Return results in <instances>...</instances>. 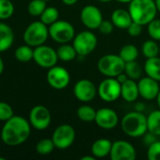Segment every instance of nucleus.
Masks as SVG:
<instances>
[{"mask_svg":"<svg viewBox=\"0 0 160 160\" xmlns=\"http://www.w3.org/2000/svg\"><path fill=\"white\" fill-rule=\"evenodd\" d=\"M31 125L25 118L13 115L5 122L1 130V140L8 146H17L24 143L30 136Z\"/></svg>","mask_w":160,"mask_h":160,"instance_id":"nucleus-1","label":"nucleus"},{"mask_svg":"<svg viewBox=\"0 0 160 160\" xmlns=\"http://www.w3.org/2000/svg\"><path fill=\"white\" fill-rule=\"evenodd\" d=\"M128 11L133 22L141 25H147L156 19L158 10L156 0H132L129 3Z\"/></svg>","mask_w":160,"mask_h":160,"instance_id":"nucleus-2","label":"nucleus"},{"mask_svg":"<svg viewBox=\"0 0 160 160\" xmlns=\"http://www.w3.org/2000/svg\"><path fill=\"white\" fill-rule=\"evenodd\" d=\"M121 127L124 133L129 137H142L148 131L147 117L142 112H130L123 117Z\"/></svg>","mask_w":160,"mask_h":160,"instance_id":"nucleus-3","label":"nucleus"},{"mask_svg":"<svg viewBox=\"0 0 160 160\" xmlns=\"http://www.w3.org/2000/svg\"><path fill=\"white\" fill-rule=\"evenodd\" d=\"M49 37L48 25L41 21L31 22L25 30L23 38L25 44L31 47H38L45 43Z\"/></svg>","mask_w":160,"mask_h":160,"instance_id":"nucleus-4","label":"nucleus"},{"mask_svg":"<svg viewBox=\"0 0 160 160\" xmlns=\"http://www.w3.org/2000/svg\"><path fill=\"white\" fill-rule=\"evenodd\" d=\"M125 62L119 54L103 55L97 63L98 70L106 77L116 78L121 73L124 72Z\"/></svg>","mask_w":160,"mask_h":160,"instance_id":"nucleus-5","label":"nucleus"},{"mask_svg":"<svg viewBox=\"0 0 160 160\" xmlns=\"http://www.w3.org/2000/svg\"><path fill=\"white\" fill-rule=\"evenodd\" d=\"M49 37L59 44L69 43L75 37L74 25L67 21L58 20L48 27Z\"/></svg>","mask_w":160,"mask_h":160,"instance_id":"nucleus-6","label":"nucleus"},{"mask_svg":"<svg viewBox=\"0 0 160 160\" xmlns=\"http://www.w3.org/2000/svg\"><path fill=\"white\" fill-rule=\"evenodd\" d=\"M97 43V37L90 30H84L77 33L73 39V45L77 54L84 57L95 50Z\"/></svg>","mask_w":160,"mask_h":160,"instance_id":"nucleus-7","label":"nucleus"},{"mask_svg":"<svg viewBox=\"0 0 160 160\" xmlns=\"http://www.w3.org/2000/svg\"><path fill=\"white\" fill-rule=\"evenodd\" d=\"M100 98L105 102H114L121 97L122 84L116 78L108 77L103 80L97 88Z\"/></svg>","mask_w":160,"mask_h":160,"instance_id":"nucleus-8","label":"nucleus"},{"mask_svg":"<svg viewBox=\"0 0 160 160\" xmlns=\"http://www.w3.org/2000/svg\"><path fill=\"white\" fill-rule=\"evenodd\" d=\"M52 140L56 148L64 150L72 146L75 140V130L68 124L58 126L52 134Z\"/></svg>","mask_w":160,"mask_h":160,"instance_id":"nucleus-9","label":"nucleus"},{"mask_svg":"<svg viewBox=\"0 0 160 160\" xmlns=\"http://www.w3.org/2000/svg\"><path fill=\"white\" fill-rule=\"evenodd\" d=\"M33 60L38 66L43 68H50L57 65L58 56L57 51H55L52 47L42 44L35 47Z\"/></svg>","mask_w":160,"mask_h":160,"instance_id":"nucleus-10","label":"nucleus"},{"mask_svg":"<svg viewBox=\"0 0 160 160\" xmlns=\"http://www.w3.org/2000/svg\"><path fill=\"white\" fill-rule=\"evenodd\" d=\"M46 81L52 88L56 90H62L69 85L71 76L69 71L65 68L56 65L48 68Z\"/></svg>","mask_w":160,"mask_h":160,"instance_id":"nucleus-11","label":"nucleus"},{"mask_svg":"<svg viewBox=\"0 0 160 160\" xmlns=\"http://www.w3.org/2000/svg\"><path fill=\"white\" fill-rule=\"evenodd\" d=\"M29 123L37 130L46 129L51 123V113L49 110L42 105L34 106L29 112Z\"/></svg>","mask_w":160,"mask_h":160,"instance_id":"nucleus-12","label":"nucleus"},{"mask_svg":"<svg viewBox=\"0 0 160 160\" xmlns=\"http://www.w3.org/2000/svg\"><path fill=\"white\" fill-rule=\"evenodd\" d=\"M109 157L111 160H134L137 158V152L131 142L119 140L112 142Z\"/></svg>","mask_w":160,"mask_h":160,"instance_id":"nucleus-13","label":"nucleus"},{"mask_svg":"<svg viewBox=\"0 0 160 160\" xmlns=\"http://www.w3.org/2000/svg\"><path fill=\"white\" fill-rule=\"evenodd\" d=\"M80 20L82 23L90 30L98 29L103 22V14L100 8L93 5L85 6L80 12Z\"/></svg>","mask_w":160,"mask_h":160,"instance_id":"nucleus-14","label":"nucleus"},{"mask_svg":"<svg viewBox=\"0 0 160 160\" xmlns=\"http://www.w3.org/2000/svg\"><path fill=\"white\" fill-rule=\"evenodd\" d=\"M74 97L81 102L87 103L91 101L97 92V87L96 85L90 80L87 79H82L79 80L74 86L73 89Z\"/></svg>","mask_w":160,"mask_h":160,"instance_id":"nucleus-15","label":"nucleus"},{"mask_svg":"<svg viewBox=\"0 0 160 160\" xmlns=\"http://www.w3.org/2000/svg\"><path fill=\"white\" fill-rule=\"evenodd\" d=\"M94 122L103 129H112L117 127L119 123V116L117 112L110 108H101L96 111Z\"/></svg>","mask_w":160,"mask_h":160,"instance_id":"nucleus-16","label":"nucleus"},{"mask_svg":"<svg viewBox=\"0 0 160 160\" xmlns=\"http://www.w3.org/2000/svg\"><path fill=\"white\" fill-rule=\"evenodd\" d=\"M159 82L154 80L151 77H141L138 82L140 96L146 100H153L157 98L160 91Z\"/></svg>","mask_w":160,"mask_h":160,"instance_id":"nucleus-17","label":"nucleus"},{"mask_svg":"<svg viewBox=\"0 0 160 160\" xmlns=\"http://www.w3.org/2000/svg\"><path fill=\"white\" fill-rule=\"evenodd\" d=\"M121 97L127 102H134L140 97L138 82L135 80L127 79L124 83H122Z\"/></svg>","mask_w":160,"mask_h":160,"instance_id":"nucleus-18","label":"nucleus"},{"mask_svg":"<svg viewBox=\"0 0 160 160\" xmlns=\"http://www.w3.org/2000/svg\"><path fill=\"white\" fill-rule=\"evenodd\" d=\"M111 22L117 28L127 29L132 23L133 20L128 10L124 8H117L111 13Z\"/></svg>","mask_w":160,"mask_h":160,"instance_id":"nucleus-19","label":"nucleus"},{"mask_svg":"<svg viewBox=\"0 0 160 160\" xmlns=\"http://www.w3.org/2000/svg\"><path fill=\"white\" fill-rule=\"evenodd\" d=\"M112 142L105 138L96 140L91 145V155L96 158H103L110 155Z\"/></svg>","mask_w":160,"mask_h":160,"instance_id":"nucleus-20","label":"nucleus"},{"mask_svg":"<svg viewBox=\"0 0 160 160\" xmlns=\"http://www.w3.org/2000/svg\"><path fill=\"white\" fill-rule=\"evenodd\" d=\"M14 33L12 28L5 22H0V52L8 50L13 44Z\"/></svg>","mask_w":160,"mask_h":160,"instance_id":"nucleus-21","label":"nucleus"},{"mask_svg":"<svg viewBox=\"0 0 160 160\" xmlns=\"http://www.w3.org/2000/svg\"><path fill=\"white\" fill-rule=\"evenodd\" d=\"M144 71L148 77L160 82V57L147 58L144 64Z\"/></svg>","mask_w":160,"mask_h":160,"instance_id":"nucleus-22","label":"nucleus"},{"mask_svg":"<svg viewBox=\"0 0 160 160\" xmlns=\"http://www.w3.org/2000/svg\"><path fill=\"white\" fill-rule=\"evenodd\" d=\"M57 53L58 56V59L64 62H69L74 60L78 54L74 47V45L69 44V43H64L61 44L58 50H57Z\"/></svg>","mask_w":160,"mask_h":160,"instance_id":"nucleus-23","label":"nucleus"},{"mask_svg":"<svg viewBox=\"0 0 160 160\" xmlns=\"http://www.w3.org/2000/svg\"><path fill=\"white\" fill-rule=\"evenodd\" d=\"M147 129L156 136H160V109L152 112L147 116Z\"/></svg>","mask_w":160,"mask_h":160,"instance_id":"nucleus-24","label":"nucleus"},{"mask_svg":"<svg viewBox=\"0 0 160 160\" xmlns=\"http://www.w3.org/2000/svg\"><path fill=\"white\" fill-rule=\"evenodd\" d=\"M124 73L127 75L129 79L132 80H140L142 75V68L141 65L135 60V61H130L126 62L124 66Z\"/></svg>","mask_w":160,"mask_h":160,"instance_id":"nucleus-25","label":"nucleus"},{"mask_svg":"<svg viewBox=\"0 0 160 160\" xmlns=\"http://www.w3.org/2000/svg\"><path fill=\"white\" fill-rule=\"evenodd\" d=\"M33 54H34V50L32 49L31 46L25 44V45H22L19 46L14 52L15 58L23 63H26L29 62L30 60L33 59Z\"/></svg>","mask_w":160,"mask_h":160,"instance_id":"nucleus-26","label":"nucleus"},{"mask_svg":"<svg viewBox=\"0 0 160 160\" xmlns=\"http://www.w3.org/2000/svg\"><path fill=\"white\" fill-rule=\"evenodd\" d=\"M119 55L122 57V59L125 63L130 62V61H135L137 60L139 56V50L133 44H126L122 47V49L120 50Z\"/></svg>","mask_w":160,"mask_h":160,"instance_id":"nucleus-27","label":"nucleus"},{"mask_svg":"<svg viewBox=\"0 0 160 160\" xmlns=\"http://www.w3.org/2000/svg\"><path fill=\"white\" fill-rule=\"evenodd\" d=\"M77 117L83 122H92L95 120L96 111L90 105H81L76 111Z\"/></svg>","mask_w":160,"mask_h":160,"instance_id":"nucleus-28","label":"nucleus"},{"mask_svg":"<svg viewBox=\"0 0 160 160\" xmlns=\"http://www.w3.org/2000/svg\"><path fill=\"white\" fill-rule=\"evenodd\" d=\"M141 51L143 55L146 58H152L158 56L159 54V45L157 44V40L155 39H149L146 40L141 47Z\"/></svg>","mask_w":160,"mask_h":160,"instance_id":"nucleus-29","label":"nucleus"},{"mask_svg":"<svg viewBox=\"0 0 160 160\" xmlns=\"http://www.w3.org/2000/svg\"><path fill=\"white\" fill-rule=\"evenodd\" d=\"M40 17H41V21L49 26L58 20L59 12L58 8L55 7H46V8L44 9V11L41 13Z\"/></svg>","mask_w":160,"mask_h":160,"instance_id":"nucleus-30","label":"nucleus"},{"mask_svg":"<svg viewBox=\"0 0 160 160\" xmlns=\"http://www.w3.org/2000/svg\"><path fill=\"white\" fill-rule=\"evenodd\" d=\"M56 148L52 139H42L36 144V151L39 155L47 156Z\"/></svg>","mask_w":160,"mask_h":160,"instance_id":"nucleus-31","label":"nucleus"},{"mask_svg":"<svg viewBox=\"0 0 160 160\" xmlns=\"http://www.w3.org/2000/svg\"><path fill=\"white\" fill-rule=\"evenodd\" d=\"M46 8L45 0H31L27 6V11L31 16H41Z\"/></svg>","mask_w":160,"mask_h":160,"instance_id":"nucleus-32","label":"nucleus"},{"mask_svg":"<svg viewBox=\"0 0 160 160\" xmlns=\"http://www.w3.org/2000/svg\"><path fill=\"white\" fill-rule=\"evenodd\" d=\"M14 5L10 0H0V20H7L13 15Z\"/></svg>","mask_w":160,"mask_h":160,"instance_id":"nucleus-33","label":"nucleus"},{"mask_svg":"<svg viewBox=\"0 0 160 160\" xmlns=\"http://www.w3.org/2000/svg\"><path fill=\"white\" fill-rule=\"evenodd\" d=\"M147 32L152 39L160 41V20L154 19L147 24Z\"/></svg>","mask_w":160,"mask_h":160,"instance_id":"nucleus-34","label":"nucleus"},{"mask_svg":"<svg viewBox=\"0 0 160 160\" xmlns=\"http://www.w3.org/2000/svg\"><path fill=\"white\" fill-rule=\"evenodd\" d=\"M14 115L11 106L6 102L0 101V121H8Z\"/></svg>","mask_w":160,"mask_h":160,"instance_id":"nucleus-35","label":"nucleus"},{"mask_svg":"<svg viewBox=\"0 0 160 160\" xmlns=\"http://www.w3.org/2000/svg\"><path fill=\"white\" fill-rule=\"evenodd\" d=\"M147 158L149 160H160V141H156L148 146Z\"/></svg>","mask_w":160,"mask_h":160,"instance_id":"nucleus-36","label":"nucleus"},{"mask_svg":"<svg viewBox=\"0 0 160 160\" xmlns=\"http://www.w3.org/2000/svg\"><path fill=\"white\" fill-rule=\"evenodd\" d=\"M114 29V24L111 21H105L103 20V22H101L98 30L100 31V33H102L103 35H109L112 33Z\"/></svg>","mask_w":160,"mask_h":160,"instance_id":"nucleus-37","label":"nucleus"},{"mask_svg":"<svg viewBox=\"0 0 160 160\" xmlns=\"http://www.w3.org/2000/svg\"><path fill=\"white\" fill-rule=\"evenodd\" d=\"M126 30L131 37H139L142 32V25L136 22H132V23Z\"/></svg>","mask_w":160,"mask_h":160,"instance_id":"nucleus-38","label":"nucleus"},{"mask_svg":"<svg viewBox=\"0 0 160 160\" xmlns=\"http://www.w3.org/2000/svg\"><path fill=\"white\" fill-rule=\"evenodd\" d=\"M144 136H145V138H144V142L149 146L150 144H152L153 142H155L157 140H156V138L157 137V136H156L155 134H153V133H151V132H149L148 131V133L146 132L145 134H144Z\"/></svg>","mask_w":160,"mask_h":160,"instance_id":"nucleus-39","label":"nucleus"},{"mask_svg":"<svg viewBox=\"0 0 160 160\" xmlns=\"http://www.w3.org/2000/svg\"><path fill=\"white\" fill-rule=\"evenodd\" d=\"M144 109H145L144 103H142V102H137L135 104V111L140 112H142L144 111Z\"/></svg>","mask_w":160,"mask_h":160,"instance_id":"nucleus-40","label":"nucleus"},{"mask_svg":"<svg viewBox=\"0 0 160 160\" xmlns=\"http://www.w3.org/2000/svg\"><path fill=\"white\" fill-rule=\"evenodd\" d=\"M116 79H117V80L121 82V84H122V83H124V82L127 79H129V78L127 77V75H126L124 72H123V73H121L120 75H118V76L116 77Z\"/></svg>","mask_w":160,"mask_h":160,"instance_id":"nucleus-41","label":"nucleus"},{"mask_svg":"<svg viewBox=\"0 0 160 160\" xmlns=\"http://www.w3.org/2000/svg\"><path fill=\"white\" fill-rule=\"evenodd\" d=\"M61 1H62L63 4L66 5V6H73V5H74V4H76L78 0H61Z\"/></svg>","mask_w":160,"mask_h":160,"instance_id":"nucleus-42","label":"nucleus"},{"mask_svg":"<svg viewBox=\"0 0 160 160\" xmlns=\"http://www.w3.org/2000/svg\"><path fill=\"white\" fill-rule=\"evenodd\" d=\"M4 68H5V65H4V61L2 59V57L0 56V75L3 73L4 71Z\"/></svg>","mask_w":160,"mask_h":160,"instance_id":"nucleus-43","label":"nucleus"},{"mask_svg":"<svg viewBox=\"0 0 160 160\" xmlns=\"http://www.w3.org/2000/svg\"><path fill=\"white\" fill-rule=\"evenodd\" d=\"M95 157L94 156H86V157H83L81 158V160H95Z\"/></svg>","mask_w":160,"mask_h":160,"instance_id":"nucleus-44","label":"nucleus"},{"mask_svg":"<svg viewBox=\"0 0 160 160\" xmlns=\"http://www.w3.org/2000/svg\"><path fill=\"white\" fill-rule=\"evenodd\" d=\"M157 105H158V107H159L160 109V91L159 93H158V95H157Z\"/></svg>","mask_w":160,"mask_h":160,"instance_id":"nucleus-45","label":"nucleus"},{"mask_svg":"<svg viewBox=\"0 0 160 160\" xmlns=\"http://www.w3.org/2000/svg\"><path fill=\"white\" fill-rule=\"evenodd\" d=\"M156 4H157V10L160 12V0H156Z\"/></svg>","mask_w":160,"mask_h":160,"instance_id":"nucleus-46","label":"nucleus"},{"mask_svg":"<svg viewBox=\"0 0 160 160\" xmlns=\"http://www.w3.org/2000/svg\"><path fill=\"white\" fill-rule=\"evenodd\" d=\"M116 1H118L120 3H130L132 0H116Z\"/></svg>","mask_w":160,"mask_h":160,"instance_id":"nucleus-47","label":"nucleus"},{"mask_svg":"<svg viewBox=\"0 0 160 160\" xmlns=\"http://www.w3.org/2000/svg\"><path fill=\"white\" fill-rule=\"evenodd\" d=\"M99 2H102V3H108V2H110V1H112V0H98Z\"/></svg>","mask_w":160,"mask_h":160,"instance_id":"nucleus-48","label":"nucleus"},{"mask_svg":"<svg viewBox=\"0 0 160 160\" xmlns=\"http://www.w3.org/2000/svg\"><path fill=\"white\" fill-rule=\"evenodd\" d=\"M0 160H6V158H0Z\"/></svg>","mask_w":160,"mask_h":160,"instance_id":"nucleus-49","label":"nucleus"},{"mask_svg":"<svg viewBox=\"0 0 160 160\" xmlns=\"http://www.w3.org/2000/svg\"><path fill=\"white\" fill-rule=\"evenodd\" d=\"M159 54H160V45H159Z\"/></svg>","mask_w":160,"mask_h":160,"instance_id":"nucleus-50","label":"nucleus"},{"mask_svg":"<svg viewBox=\"0 0 160 160\" xmlns=\"http://www.w3.org/2000/svg\"><path fill=\"white\" fill-rule=\"evenodd\" d=\"M45 1H49V0H45Z\"/></svg>","mask_w":160,"mask_h":160,"instance_id":"nucleus-51","label":"nucleus"}]
</instances>
